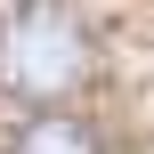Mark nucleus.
Here are the masks:
<instances>
[{"mask_svg":"<svg viewBox=\"0 0 154 154\" xmlns=\"http://www.w3.org/2000/svg\"><path fill=\"white\" fill-rule=\"evenodd\" d=\"M8 154H97V130H89L81 114H41V122L16 130Z\"/></svg>","mask_w":154,"mask_h":154,"instance_id":"obj_2","label":"nucleus"},{"mask_svg":"<svg viewBox=\"0 0 154 154\" xmlns=\"http://www.w3.org/2000/svg\"><path fill=\"white\" fill-rule=\"evenodd\" d=\"M89 73V24L65 0H24L0 24V81L16 97H65Z\"/></svg>","mask_w":154,"mask_h":154,"instance_id":"obj_1","label":"nucleus"}]
</instances>
